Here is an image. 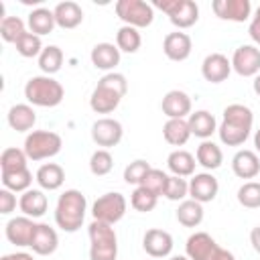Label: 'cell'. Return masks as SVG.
<instances>
[{"label":"cell","instance_id":"obj_26","mask_svg":"<svg viewBox=\"0 0 260 260\" xmlns=\"http://www.w3.org/2000/svg\"><path fill=\"white\" fill-rule=\"evenodd\" d=\"M187 122H189L191 134L197 136V138H203V140H207V138L217 130L215 118H213V114H209L207 110H197V112H193Z\"/></svg>","mask_w":260,"mask_h":260},{"label":"cell","instance_id":"obj_29","mask_svg":"<svg viewBox=\"0 0 260 260\" xmlns=\"http://www.w3.org/2000/svg\"><path fill=\"white\" fill-rule=\"evenodd\" d=\"M197 158L191 154V152H187V150H173L171 154H169V158H167V167H169V171L173 173V175H177V177H191L193 173H195V162Z\"/></svg>","mask_w":260,"mask_h":260},{"label":"cell","instance_id":"obj_18","mask_svg":"<svg viewBox=\"0 0 260 260\" xmlns=\"http://www.w3.org/2000/svg\"><path fill=\"white\" fill-rule=\"evenodd\" d=\"M191 49H193V43L187 32H179V30L169 32L162 41V51L171 61H185L191 55Z\"/></svg>","mask_w":260,"mask_h":260},{"label":"cell","instance_id":"obj_23","mask_svg":"<svg viewBox=\"0 0 260 260\" xmlns=\"http://www.w3.org/2000/svg\"><path fill=\"white\" fill-rule=\"evenodd\" d=\"M53 14H55L57 26H61V28H75V26H79L81 20H83V10H81V6H79L77 2H73V0L59 2V4L55 6Z\"/></svg>","mask_w":260,"mask_h":260},{"label":"cell","instance_id":"obj_11","mask_svg":"<svg viewBox=\"0 0 260 260\" xmlns=\"http://www.w3.org/2000/svg\"><path fill=\"white\" fill-rule=\"evenodd\" d=\"M232 69L242 77H256L260 73V49L256 45H240L232 55Z\"/></svg>","mask_w":260,"mask_h":260},{"label":"cell","instance_id":"obj_14","mask_svg":"<svg viewBox=\"0 0 260 260\" xmlns=\"http://www.w3.org/2000/svg\"><path fill=\"white\" fill-rule=\"evenodd\" d=\"M217 191H219V183L211 173H195L189 181V195L201 205L213 201Z\"/></svg>","mask_w":260,"mask_h":260},{"label":"cell","instance_id":"obj_25","mask_svg":"<svg viewBox=\"0 0 260 260\" xmlns=\"http://www.w3.org/2000/svg\"><path fill=\"white\" fill-rule=\"evenodd\" d=\"M6 120H8V126L12 130L26 132V130H30L35 126L37 114H35L32 106H28V104H16V106H12L8 110V118Z\"/></svg>","mask_w":260,"mask_h":260},{"label":"cell","instance_id":"obj_19","mask_svg":"<svg viewBox=\"0 0 260 260\" xmlns=\"http://www.w3.org/2000/svg\"><path fill=\"white\" fill-rule=\"evenodd\" d=\"M160 108H162V114L169 120L185 118V116H191V98L185 91H181V89H171L162 98Z\"/></svg>","mask_w":260,"mask_h":260},{"label":"cell","instance_id":"obj_34","mask_svg":"<svg viewBox=\"0 0 260 260\" xmlns=\"http://www.w3.org/2000/svg\"><path fill=\"white\" fill-rule=\"evenodd\" d=\"M63 65V51L57 45H49L43 49V53L39 55V67L45 75H53L61 69Z\"/></svg>","mask_w":260,"mask_h":260},{"label":"cell","instance_id":"obj_43","mask_svg":"<svg viewBox=\"0 0 260 260\" xmlns=\"http://www.w3.org/2000/svg\"><path fill=\"white\" fill-rule=\"evenodd\" d=\"M150 169H152V167H150L146 160H142V158L132 160V162L124 169V181H126L128 185H138V187H140Z\"/></svg>","mask_w":260,"mask_h":260},{"label":"cell","instance_id":"obj_5","mask_svg":"<svg viewBox=\"0 0 260 260\" xmlns=\"http://www.w3.org/2000/svg\"><path fill=\"white\" fill-rule=\"evenodd\" d=\"M87 234H89V260H116L118 238L110 223L93 219L87 228Z\"/></svg>","mask_w":260,"mask_h":260},{"label":"cell","instance_id":"obj_8","mask_svg":"<svg viewBox=\"0 0 260 260\" xmlns=\"http://www.w3.org/2000/svg\"><path fill=\"white\" fill-rule=\"evenodd\" d=\"M152 8L162 10L177 28H189L199 20V6L193 0H154Z\"/></svg>","mask_w":260,"mask_h":260},{"label":"cell","instance_id":"obj_36","mask_svg":"<svg viewBox=\"0 0 260 260\" xmlns=\"http://www.w3.org/2000/svg\"><path fill=\"white\" fill-rule=\"evenodd\" d=\"M26 152L20 148H4L0 154V169L2 173H10V171H20L26 169Z\"/></svg>","mask_w":260,"mask_h":260},{"label":"cell","instance_id":"obj_4","mask_svg":"<svg viewBox=\"0 0 260 260\" xmlns=\"http://www.w3.org/2000/svg\"><path fill=\"white\" fill-rule=\"evenodd\" d=\"M65 89L51 75H35L24 85V98L28 104L39 108H55L63 102Z\"/></svg>","mask_w":260,"mask_h":260},{"label":"cell","instance_id":"obj_17","mask_svg":"<svg viewBox=\"0 0 260 260\" xmlns=\"http://www.w3.org/2000/svg\"><path fill=\"white\" fill-rule=\"evenodd\" d=\"M142 248L152 258H165L173 252V236L165 230L152 228L142 238Z\"/></svg>","mask_w":260,"mask_h":260},{"label":"cell","instance_id":"obj_13","mask_svg":"<svg viewBox=\"0 0 260 260\" xmlns=\"http://www.w3.org/2000/svg\"><path fill=\"white\" fill-rule=\"evenodd\" d=\"M35 230H37V223L32 221V217H26V215H20V217H12L6 228H4V234H6V240L14 246H30L32 242V236H35Z\"/></svg>","mask_w":260,"mask_h":260},{"label":"cell","instance_id":"obj_6","mask_svg":"<svg viewBox=\"0 0 260 260\" xmlns=\"http://www.w3.org/2000/svg\"><path fill=\"white\" fill-rule=\"evenodd\" d=\"M185 252L189 260H236V256L217 246V242L207 234V232H195L187 238Z\"/></svg>","mask_w":260,"mask_h":260},{"label":"cell","instance_id":"obj_12","mask_svg":"<svg viewBox=\"0 0 260 260\" xmlns=\"http://www.w3.org/2000/svg\"><path fill=\"white\" fill-rule=\"evenodd\" d=\"M122 134H124V128L114 118H100L91 126V140L98 146H104L106 150L112 148V146H116V144H120Z\"/></svg>","mask_w":260,"mask_h":260},{"label":"cell","instance_id":"obj_49","mask_svg":"<svg viewBox=\"0 0 260 260\" xmlns=\"http://www.w3.org/2000/svg\"><path fill=\"white\" fill-rule=\"evenodd\" d=\"M252 87H254V93H256V95H260V73L254 77V83H252Z\"/></svg>","mask_w":260,"mask_h":260},{"label":"cell","instance_id":"obj_33","mask_svg":"<svg viewBox=\"0 0 260 260\" xmlns=\"http://www.w3.org/2000/svg\"><path fill=\"white\" fill-rule=\"evenodd\" d=\"M142 45V37L138 32V28L134 26H120L116 32V47L120 49V53H136Z\"/></svg>","mask_w":260,"mask_h":260},{"label":"cell","instance_id":"obj_22","mask_svg":"<svg viewBox=\"0 0 260 260\" xmlns=\"http://www.w3.org/2000/svg\"><path fill=\"white\" fill-rule=\"evenodd\" d=\"M18 207L20 211L26 215V217H43L47 213V207H49V201H47V195L41 191V189H28L20 195V201H18Z\"/></svg>","mask_w":260,"mask_h":260},{"label":"cell","instance_id":"obj_50","mask_svg":"<svg viewBox=\"0 0 260 260\" xmlns=\"http://www.w3.org/2000/svg\"><path fill=\"white\" fill-rule=\"evenodd\" d=\"M254 146L260 152V130H256V134H254Z\"/></svg>","mask_w":260,"mask_h":260},{"label":"cell","instance_id":"obj_16","mask_svg":"<svg viewBox=\"0 0 260 260\" xmlns=\"http://www.w3.org/2000/svg\"><path fill=\"white\" fill-rule=\"evenodd\" d=\"M230 71H232V61L225 55H221V53H211L201 63V75L209 83L225 81L230 77Z\"/></svg>","mask_w":260,"mask_h":260},{"label":"cell","instance_id":"obj_39","mask_svg":"<svg viewBox=\"0 0 260 260\" xmlns=\"http://www.w3.org/2000/svg\"><path fill=\"white\" fill-rule=\"evenodd\" d=\"M112 167H114V156H112L110 150H106V148H98V150L91 154V158H89V171H91V175H95V177L108 175V173L112 171Z\"/></svg>","mask_w":260,"mask_h":260},{"label":"cell","instance_id":"obj_7","mask_svg":"<svg viewBox=\"0 0 260 260\" xmlns=\"http://www.w3.org/2000/svg\"><path fill=\"white\" fill-rule=\"evenodd\" d=\"M63 146V140L57 132L51 130H32L26 138H24V152L30 160H43V158H51L55 154H59Z\"/></svg>","mask_w":260,"mask_h":260},{"label":"cell","instance_id":"obj_24","mask_svg":"<svg viewBox=\"0 0 260 260\" xmlns=\"http://www.w3.org/2000/svg\"><path fill=\"white\" fill-rule=\"evenodd\" d=\"M89 57H91V63H93L95 69L110 71L120 63V49L116 45H112V43H98L91 49Z\"/></svg>","mask_w":260,"mask_h":260},{"label":"cell","instance_id":"obj_51","mask_svg":"<svg viewBox=\"0 0 260 260\" xmlns=\"http://www.w3.org/2000/svg\"><path fill=\"white\" fill-rule=\"evenodd\" d=\"M171 260H189V256H173Z\"/></svg>","mask_w":260,"mask_h":260},{"label":"cell","instance_id":"obj_28","mask_svg":"<svg viewBox=\"0 0 260 260\" xmlns=\"http://www.w3.org/2000/svg\"><path fill=\"white\" fill-rule=\"evenodd\" d=\"M195 158H197V165H201L203 169L215 171V169H219L221 162H223V152H221V148H219L215 142L203 140V142L197 146Z\"/></svg>","mask_w":260,"mask_h":260},{"label":"cell","instance_id":"obj_21","mask_svg":"<svg viewBox=\"0 0 260 260\" xmlns=\"http://www.w3.org/2000/svg\"><path fill=\"white\" fill-rule=\"evenodd\" d=\"M232 171L240 179H254L260 173V158L254 150H238L232 158Z\"/></svg>","mask_w":260,"mask_h":260},{"label":"cell","instance_id":"obj_9","mask_svg":"<svg viewBox=\"0 0 260 260\" xmlns=\"http://www.w3.org/2000/svg\"><path fill=\"white\" fill-rule=\"evenodd\" d=\"M126 197L118 191H112V193H106L102 197L95 199V203L91 205V215L95 221H104V223H118L124 213H126Z\"/></svg>","mask_w":260,"mask_h":260},{"label":"cell","instance_id":"obj_20","mask_svg":"<svg viewBox=\"0 0 260 260\" xmlns=\"http://www.w3.org/2000/svg\"><path fill=\"white\" fill-rule=\"evenodd\" d=\"M59 246V236L57 232L49 225V223H37V230H35V236H32V242L28 248H32L35 254L39 256H51Z\"/></svg>","mask_w":260,"mask_h":260},{"label":"cell","instance_id":"obj_40","mask_svg":"<svg viewBox=\"0 0 260 260\" xmlns=\"http://www.w3.org/2000/svg\"><path fill=\"white\" fill-rule=\"evenodd\" d=\"M167 181H169V175H167L165 171H160V169H150V171H148V175L144 177V181H142V185H140V187H144V189H146V191H150L152 195L160 197V195H165Z\"/></svg>","mask_w":260,"mask_h":260},{"label":"cell","instance_id":"obj_37","mask_svg":"<svg viewBox=\"0 0 260 260\" xmlns=\"http://www.w3.org/2000/svg\"><path fill=\"white\" fill-rule=\"evenodd\" d=\"M43 43H41V37L35 35V32H24L18 41H16V51L18 55L30 59V57H39L43 53Z\"/></svg>","mask_w":260,"mask_h":260},{"label":"cell","instance_id":"obj_3","mask_svg":"<svg viewBox=\"0 0 260 260\" xmlns=\"http://www.w3.org/2000/svg\"><path fill=\"white\" fill-rule=\"evenodd\" d=\"M85 209H87V201L85 195L77 189H67L65 193L59 195L57 199V207H55V223L63 230V232H77L85 219Z\"/></svg>","mask_w":260,"mask_h":260},{"label":"cell","instance_id":"obj_42","mask_svg":"<svg viewBox=\"0 0 260 260\" xmlns=\"http://www.w3.org/2000/svg\"><path fill=\"white\" fill-rule=\"evenodd\" d=\"M238 201H240V205H244L248 209L260 207V183H256V181L244 183L238 189Z\"/></svg>","mask_w":260,"mask_h":260},{"label":"cell","instance_id":"obj_48","mask_svg":"<svg viewBox=\"0 0 260 260\" xmlns=\"http://www.w3.org/2000/svg\"><path fill=\"white\" fill-rule=\"evenodd\" d=\"M0 260H35L30 254H26V252H14V254H6V256H2Z\"/></svg>","mask_w":260,"mask_h":260},{"label":"cell","instance_id":"obj_35","mask_svg":"<svg viewBox=\"0 0 260 260\" xmlns=\"http://www.w3.org/2000/svg\"><path fill=\"white\" fill-rule=\"evenodd\" d=\"M32 183V173L28 169H20V171H10V173H2V185L4 189H10L12 193L18 191H28Z\"/></svg>","mask_w":260,"mask_h":260},{"label":"cell","instance_id":"obj_27","mask_svg":"<svg viewBox=\"0 0 260 260\" xmlns=\"http://www.w3.org/2000/svg\"><path fill=\"white\" fill-rule=\"evenodd\" d=\"M37 183L41 185V189H47V191H55L63 185L65 181V171L57 165V162H45L39 167L37 175H35Z\"/></svg>","mask_w":260,"mask_h":260},{"label":"cell","instance_id":"obj_30","mask_svg":"<svg viewBox=\"0 0 260 260\" xmlns=\"http://www.w3.org/2000/svg\"><path fill=\"white\" fill-rule=\"evenodd\" d=\"M162 136L165 140L171 144V146H183L189 136H191V130H189V122L185 118H175V120H167L165 126H162Z\"/></svg>","mask_w":260,"mask_h":260},{"label":"cell","instance_id":"obj_47","mask_svg":"<svg viewBox=\"0 0 260 260\" xmlns=\"http://www.w3.org/2000/svg\"><path fill=\"white\" fill-rule=\"evenodd\" d=\"M250 244H252V248L260 254V225H256V228L250 232Z\"/></svg>","mask_w":260,"mask_h":260},{"label":"cell","instance_id":"obj_32","mask_svg":"<svg viewBox=\"0 0 260 260\" xmlns=\"http://www.w3.org/2000/svg\"><path fill=\"white\" fill-rule=\"evenodd\" d=\"M55 14L53 10L49 8H35L30 14H28V26H30V32L43 37V35H49L53 32L55 28Z\"/></svg>","mask_w":260,"mask_h":260},{"label":"cell","instance_id":"obj_1","mask_svg":"<svg viewBox=\"0 0 260 260\" xmlns=\"http://www.w3.org/2000/svg\"><path fill=\"white\" fill-rule=\"evenodd\" d=\"M254 114L244 104H230L223 110V120L217 128L219 140L228 146H240L246 142V138L252 132Z\"/></svg>","mask_w":260,"mask_h":260},{"label":"cell","instance_id":"obj_38","mask_svg":"<svg viewBox=\"0 0 260 260\" xmlns=\"http://www.w3.org/2000/svg\"><path fill=\"white\" fill-rule=\"evenodd\" d=\"M24 22L18 18V16H4V20L0 22V37L6 41V43H14L24 35Z\"/></svg>","mask_w":260,"mask_h":260},{"label":"cell","instance_id":"obj_41","mask_svg":"<svg viewBox=\"0 0 260 260\" xmlns=\"http://www.w3.org/2000/svg\"><path fill=\"white\" fill-rule=\"evenodd\" d=\"M156 201H158V197L152 195L150 191H146L144 187H136V189L132 191V195H130V205H132L136 211H140V213L152 211V209L156 207Z\"/></svg>","mask_w":260,"mask_h":260},{"label":"cell","instance_id":"obj_10","mask_svg":"<svg viewBox=\"0 0 260 260\" xmlns=\"http://www.w3.org/2000/svg\"><path fill=\"white\" fill-rule=\"evenodd\" d=\"M116 14L134 28L150 26L154 20V8L152 4L144 0H118L116 2Z\"/></svg>","mask_w":260,"mask_h":260},{"label":"cell","instance_id":"obj_2","mask_svg":"<svg viewBox=\"0 0 260 260\" xmlns=\"http://www.w3.org/2000/svg\"><path fill=\"white\" fill-rule=\"evenodd\" d=\"M126 91H128V81H126V77L122 73H114V71L106 73L98 81L95 89L91 91L89 108L95 114H110L120 106V102L126 95Z\"/></svg>","mask_w":260,"mask_h":260},{"label":"cell","instance_id":"obj_44","mask_svg":"<svg viewBox=\"0 0 260 260\" xmlns=\"http://www.w3.org/2000/svg\"><path fill=\"white\" fill-rule=\"evenodd\" d=\"M189 195V183L183 177L171 175L167 181V189H165V197L171 201H185V197Z\"/></svg>","mask_w":260,"mask_h":260},{"label":"cell","instance_id":"obj_15","mask_svg":"<svg viewBox=\"0 0 260 260\" xmlns=\"http://www.w3.org/2000/svg\"><path fill=\"white\" fill-rule=\"evenodd\" d=\"M211 8L215 16L232 22H244L250 18V12H252L250 0H213Z\"/></svg>","mask_w":260,"mask_h":260},{"label":"cell","instance_id":"obj_46","mask_svg":"<svg viewBox=\"0 0 260 260\" xmlns=\"http://www.w3.org/2000/svg\"><path fill=\"white\" fill-rule=\"evenodd\" d=\"M248 32H250L252 41H254L256 45H260V6H258L256 12H254V18H252V22H250Z\"/></svg>","mask_w":260,"mask_h":260},{"label":"cell","instance_id":"obj_45","mask_svg":"<svg viewBox=\"0 0 260 260\" xmlns=\"http://www.w3.org/2000/svg\"><path fill=\"white\" fill-rule=\"evenodd\" d=\"M16 207V197L12 195L10 189H0V213L8 215Z\"/></svg>","mask_w":260,"mask_h":260},{"label":"cell","instance_id":"obj_31","mask_svg":"<svg viewBox=\"0 0 260 260\" xmlns=\"http://www.w3.org/2000/svg\"><path fill=\"white\" fill-rule=\"evenodd\" d=\"M177 221L185 228H197L203 221V205L195 199H185L177 207Z\"/></svg>","mask_w":260,"mask_h":260}]
</instances>
